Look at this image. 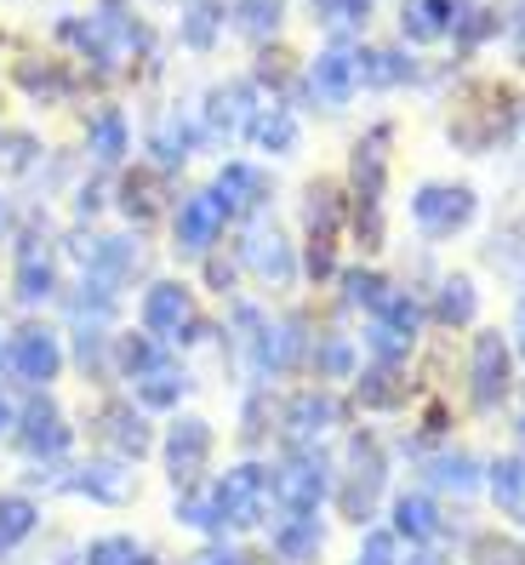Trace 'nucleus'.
Masks as SVG:
<instances>
[{"label": "nucleus", "mask_w": 525, "mask_h": 565, "mask_svg": "<svg viewBox=\"0 0 525 565\" xmlns=\"http://www.w3.org/2000/svg\"><path fill=\"white\" fill-rule=\"evenodd\" d=\"M519 126V97L503 81H463L446 115V143L469 160L497 154Z\"/></svg>", "instance_id": "1"}, {"label": "nucleus", "mask_w": 525, "mask_h": 565, "mask_svg": "<svg viewBox=\"0 0 525 565\" xmlns=\"http://www.w3.org/2000/svg\"><path fill=\"white\" fill-rule=\"evenodd\" d=\"M332 509L366 531V520H377L383 509V497H388V475H394V462H388V446L372 435V428H354V435L343 440V451L332 457Z\"/></svg>", "instance_id": "2"}, {"label": "nucleus", "mask_w": 525, "mask_h": 565, "mask_svg": "<svg viewBox=\"0 0 525 565\" xmlns=\"http://www.w3.org/2000/svg\"><path fill=\"white\" fill-rule=\"evenodd\" d=\"M406 217L429 246H446V241L469 235V228L480 223V189L457 183V178H422V183H411Z\"/></svg>", "instance_id": "3"}, {"label": "nucleus", "mask_w": 525, "mask_h": 565, "mask_svg": "<svg viewBox=\"0 0 525 565\" xmlns=\"http://www.w3.org/2000/svg\"><path fill=\"white\" fill-rule=\"evenodd\" d=\"M349 223V194L332 178H314L303 189V275L338 280V241Z\"/></svg>", "instance_id": "4"}, {"label": "nucleus", "mask_w": 525, "mask_h": 565, "mask_svg": "<svg viewBox=\"0 0 525 565\" xmlns=\"http://www.w3.org/2000/svg\"><path fill=\"white\" fill-rule=\"evenodd\" d=\"M235 263L251 275V280H262L269 291H291L303 280V257H298V246H291V235L286 228L262 212V217H246V228H240V246H235Z\"/></svg>", "instance_id": "5"}, {"label": "nucleus", "mask_w": 525, "mask_h": 565, "mask_svg": "<svg viewBox=\"0 0 525 565\" xmlns=\"http://www.w3.org/2000/svg\"><path fill=\"white\" fill-rule=\"evenodd\" d=\"M212 509H217V531H257L275 514V475L269 462H235L217 486H212Z\"/></svg>", "instance_id": "6"}, {"label": "nucleus", "mask_w": 525, "mask_h": 565, "mask_svg": "<svg viewBox=\"0 0 525 565\" xmlns=\"http://www.w3.org/2000/svg\"><path fill=\"white\" fill-rule=\"evenodd\" d=\"M514 343H508V331L503 326H480L474 338H469V406L474 412H503L514 401Z\"/></svg>", "instance_id": "7"}, {"label": "nucleus", "mask_w": 525, "mask_h": 565, "mask_svg": "<svg viewBox=\"0 0 525 565\" xmlns=\"http://www.w3.org/2000/svg\"><path fill=\"white\" fill-rule=\"evenodd\" d=\"M343 423H349L343 394L314 383V388H298L280 406V440H286V451H325V440H332Z\"/></svg>", "instance_id": "8"}, {"label": "nucleus", "mask_w": 525, "mask_h": 565, "mask_svg": "<svg viewBox=\"0 0 525 565\" xmlns=\"http://www.w3.org/2000/svg\"><path fill=\"white\" fill-rule=\"evenodd\" d=\"M257 109H262V92L251 86V75H228V81H212L206 86L194 120H201V138L212 149H228V143L246 138V126H251Z\"/></svg>", "instance_id": "9"}, {"label": "nucleus", "mask_w": 525, "mask_h": 565, "mask_svg": "<svg viewBox=\"0 0 525 565\" xmlns=\"http://www.w3.org/2000/svg\"><path fill=\"white\" fill-rule=\"evenodd\" d=\"M275 475V509L286 514H320L332 503V457L325 451H280V462H269Z\"/></svg>", "instance_id": "10"}, {"label": "nucleus", "mask_w": 525, "mask_h": 565, "mask_svg": "<svg viewBox=\"0 0 525 565\" xmlns=\"http://www.w3.org/2000/svg\"><path fill=\"white\" fill-rule=\"evenodd\" d=\"M143 331L154 343H206L212 338V326L201 320V309H194V291L183 286V280H154L149 291H143Z\"/></svg>", "instance_id": "11"}, {"label": "nucleus", "mask_w": 525, "mask_h": 565, "mask_svg": "<svg viewBox=\"0 0 525 565\" xmlns=\"http://www.w3.org/2000/svg\"><path fill=\"white\" fill-rule=\"evenodd\" d=\"M360 97V57L343 41H325L309 63H303V104L325 109V115H343Z\"/></svg>", "instance_id": "12"}, {"label": "nucleus", "mask_w": 525, "mask_h": 565, "mask_svg": "<svg viewBox=\"0 0 525 565\" xmlns=\"http://www.w3.org/2000/svg\"><path fill=\"white\" fill-rule=\"evenodd\" d=\"M394 172V120H372L349 149V206H383Z\"/></svg>", "instance_id": "13"}, {"label": "nucleus", "mask_w": 525, "mask_h": 565, "mask_svg": "<svg viewBox=\"0 0 525 565\" xmlns=\"http://www.w3.org/2000/svg\"><path fill=\"white\" fill-rule=\"evenodd\" d=\"M212 451H217L212 423H206V417H178V423L167 428V440H160V462H167V480H172L178 491L201 486L206 469H212Z\"/></svg>", "instance_id": "14"}, {"label": "nucleus", "mask_w": 525, "mask_h": 565, "mask_svg": "<svg viewBox=\"0 0 525 565\" xmlns=\"http://www.w3.org/2000/svg\"><path fill=\"white\" fill-rule=\"evenodd\" d=\"M18 451L23 457H35V462H57L63 451L75 446V428H69V417H63V406L52 401V394H35L23 412H18Z\"/></svg>", "instance_id": "15"}, {"label": "nucleus", "mask_w": 525, "mask_h": 565, "mask_svg": "<svg viewBox=\"0 0 525 565\" xmlns=\"http://www.w3.org/2000/svg\"><path fill=\"white\" fill-rule=\"evenodd\" d=\"M7 372L29 388H46L63 372V338L46 326H18L7 338Z\"/></svg>", "instance_id": "16"}, {"label": "nucleus", "mask_w": 525, "mask_h": 565, "mask_svg": "<svg viewBox=\"0 0 525 565\" xmlns=\"http://www.w3.org/2000/svg\"><path fill=\"white\" fill-rule=\"evenodd\" d=\"M223 228H228V212L212 189H194L183 194V206L172 212V241L183 257H212V246L223 241Z\"/></svg>", "instance_id": "17"}, {"label": "nucleus", "mask_w": 525, "mask_h": 565, "mask_svg": "<svg viewBox=\"0 0 525 565\" xmlns=\"http://www.w3.org/2000/svg\"><path fill=\"white\" fill-rule=\"evenodd\" d=\"M57 491L92 497V503H104V509H126L131 491H138V475H131V462H120V457H92V462H81V469L63 475Z\"/></svg>", "instance_id": "18"}, {"label": "nucleus", "mask_w": 525, "mask_h": 565, "mask_svg": "<svg viewBox=\"0 0 525 565\" xmlns=\"http://www.w3.org/2000/svg\"><path fill=\"white\" fill-rule=\"evenodd\" d=\"M212 194L223 201L228 217H262L269 201H275V183H269V172H262L257 160H223Z\"/></svg>", "instance_id": "19"}, {"label": "nucleus", "mask_w": 525, "mask_h": 565, "mask_svg": "<svg viewBox=\"0 0 525 565\" xmlns=\"http://www.w3.org/2000/svg\"><path fill=\"white\" fill-rule=\"evenodd\" d=\"M388 531L411 548H435L446 543V514L435 503V491H394L388 497Z\"/></svg>", "instance_id": "20"}, {"label": "nucleus", "mask_w": 525, "mask_h": 565, "mask_svg": "<svg viewBox=\"0 0 525 565\" xmlns=\"http://www.w3.org/2000/svg\"><path fill=\"white\" fill-rule=\"evenodd\" d=\"M97 440L109 446V457H120V462H138V457H149V446H154V435H149V417L138 412V401H109V406H97Z\"/></svg>", "instance_id": "21"}, {"label": "nucleus", "mask_w": 525, "mask_h": 565, "mask_svg": "<svg viewBox=\"0 0 525 565\" xmlns=\"http://www.w3.org/2000/svg\"><path fill=\"white\" fill-rule=\"evenodd\" d=\"M422 480H429V491L440 497H457V503H474V497L485 491V462L463 446H446L435 457H422Z\"/></svg>", "instance_id": "22"}, {"label": "nucleus", "mask_w": 525, "mask_h": 565, "mask_svg": "<svg viewBox=\"0 0 525 565\" xmlns=\"http://www.w3.org/2000/svg\"><path fill=\"white\" fill-rule=\"evenodd\" d=\"M246 143L262 160H291V154L303 149V115L291 109V104H269V97H262V109L246 126Z\"/></svg>", "instance_id": "23"}, {"label": "nucleus", "mask_w": 525, "mask_h": 565, "mask_svg": "<svg viewBox=\"0 0 525 565\" xmlns=\"http://www.w3.org/2000/svg\"><path fill=\"white\" fill-rule=\"evenodd\" d=\"M360 57V92H400L422 81V63L411 57V46H354Z\"/></svg>", "instance_id": "24"}, {"label": "nucleus", "mask_w": 525, "mask_h": 565, "mask_svg": "<svg viewBox=\"0 0 525 565\" xmlns=\"http://www.w3.org/2000/svg\"><path fill=\"white\" fill-rule=\"evenodd\" d=\"M52 35H57L63 52H75L86 70H97V75H115V70H120V52L109 46V35L97 29L92 12H63V18L52 23Z\"/></svg>", "instance_id": "25"}, {"label": "nucleus", "mask_w": 525, "mask_h": 565, "mask_svg": "<svg viewBox=\"0 0 525 565\" xmlns=\"http://www.w3.org/2000/svg\"><path fill=\"white\" fill-rule=\"evenodd\" d=\"M485 497L508 531H525V451H503L485 462Z\"/></svg>", "instance_id": "26"}, {"label": "nucleus", "mask_w": 525, "mask_h": 565, "mask_svg": "<svg viewBox=\"0 0 525 565\" xmlns=\"http://www.w3.org/2000/svg\"><path fill=\"white\" fill-rule=\"evenodd\" d=\"M12 81H18V92L29 97V104H46V109L69 104V97L81 92V81L69 75V63H52V57H18Z\"/></svg>", "instance_id": "27"}, {"label": "nucleus", "mask_w": 525, "mask_h": 565, "mask_svg": "<svg viewBox=\"0 0 525 565\" xmlns=\"http://www.w3.org/2000/svg\"><path fill=\"white\" fill-rule=\"evenodd\" d=\"M12 291H18V303H29V309H41V303L57 297V263H52L41 235H23L18 269H12Z\"/></svg>", "instance_id": "28"}, {"label": "nucleus", "mask_w": 525, "mask_h": 565, "mask_svg": "<svg viewBox=\"0 0 525 565\" xmlns=\"http://www.w3.org/2000/svg\"><path fill=\"white\" fill-rule=\"evenodd\" d=\"M354 401L366 406V412H406L417 401V383L406 377V365H360V377H354Z\"/></svg>", "instance_id": "29"}, {"label": "nucleus", "mask_w": 525, "mask_h": 565, "mask_svg": "<svg viewBox=\"0 0 525 565\" xmlns=\"http://www.w3.org/2000/svg\"><path fill=\"white\" fill-rule=\"evenodd\" d=\"M206 149V138H201V120L194 115H183V109H172V115H160L154 120V131H149V154H154V166L167 172V166H183V160H194Z\"/></svg>", "instance_id": "30"}, {"label": "nucleus", "mask_w": 525, "mask_h": 565, "mask_svg": "<svg viewBox=\"0 0 525 565\" xmlns=\"http://www.w3.org/2000/svg\"><path fill=\"white\" fill-rule=\"evenodd\" d=\"M131 383V401L149 406V412H167V406H183V394H189V372L172 360V354H160L149 360L138 377H126Z\"/></svg>", "instance_id": "31"}, {"label": "nucleus", "mask_w": 525, "mask_h": 565, "mask_svg": "<svg viewBox=\"0 0 525 565\" xmlns=\"http://www.w3.org/2000/svg\"><path fill=\"white\" fill-rule=\"evenodd\" d=\"M86 154H92V166H126V154H131V120H126V109L97 104L86 115Z\"/></svg>", "instance_id": "32"}, {"label": "nucleus", "mask_w": 525, "mask_h": 565, "mask_svg": "<svg viewBox=\"0 0 525 565\" xmlns=\"http://www.w3.org/2000/svg\"><path fill=\"white\" fill-rule=\"evenodd\" d=\"M429 320L457 331V326H474L480 320V280L474 275H440L429 291Z\"/></svg>", "instance_id": "33"}, {"label": "nucleus", "mask_w": 525, "mask_h": 565, "mask_svg": "<svg viewBox=\"0 0 525 565\" xmlns=\"http://www.w3.org/2000/svg\"><path fill=\"white\" fill-rule=\"evenodd\" d=\"M269 554H275L280 565H320V554H325V525H320V514H286V520L275 525V537H269Z\"/></svg>", "instance_id": "34"}, {"label": "nucleus", "mask_w": 525, "mask_h": 565, "mask_svg": "<svg viewBox=\"0 0 525 565\" xmlns=\"http://www.w3.org/2000/svg\"><path fill=\"white\" fill-rule=\"evenodd\" d=\"M457 23V0H400V41L406 46H446Z\"/></svg>", "instance_id": "35"}, {"label": "nucleus", "mask_w": 525, "mask_h": 565, "mask_svg": "<svg viewBox=\"0 0 525 565\" xmlns=\"http://www.w3.org/2000/svg\"><path fill=\"white\" fill-rule=\"evenodd\" d=\"M372 12L377 0H309L314 29H325V41H343V46H360V35L372 29Z\"/></svg>", "instance_id": "36"}, {"label": "nucleus", "mask_w": 525, "mask_h": 565, "mask_svg": "<svg viewBox=\"0 0 525 565\" xmlns=\"http://www.w3.org/2000/svg\"><path fill=\"white\" fill-rule=\"evenodd\" d=\"M309 365H314V377L332 388V383H354L366 354H360V343L349 338V331H320L314 349H309Z\"/></svg>", "instance_id": "37"}, {"label": "nucleus", "mask_w": 525, "mask_h": 565, "mask_svg": "<svg viewBox=\"0 0 525 565\" xmlns=\"http://www.w3.org/2000/svg\"><path fill=\"white\" fill-rule=\"evenodd\" d=\"M120 212L131 223H149L160 217V206H167V172L160 166H131V172H120Z\"/></svg>", "instance_id": "38"}, {"label": "nucleus", "mask_w": 525, "mask_h": 565, "mask_svg": "<svg viewBox=\"0 0 525 565\" xmlns=\"http://www.w3.org/2000/svg\"><path fill=\"white\" fill-rule=\"evenodd\" d=\"M228 29L251 46H275L286 29V0H228Z\"/></svg>", "instance_id": "39"}, {"label": "nucleus", "mask_w": 525, "mask_h": 565, "mask_svg": "<svg viewBox=\"0 0 525 565\" xmlns=\"http://www.w3.org/2000/svg\"><path fill=\"white\" fill-rule=\"evenodd\" d=\"M228 29V0H183V18H178V41L189 52H217Z\"/></svg>", "instance_id": "40"}, {"label": "nucleus", "mask_w": 525, "mask_h": 565, "mask_svg": "<svg viewBox=\"0 0 525 565\" xmlns=\"http://www.w3.org/2000/svg\"><path fill=\"white\" fill-rule=\"evenodd\" d=\"M388 275L383 269H372V263H354V269H338V303L349 309V315H372L383 297H388Z\"/></svg>", "instance_id": "41"}, {"label": "nucleus", "mask_w": 525, "mask_h": 565, "mask_svg": "<svg viewBox=\"0 0 525 565\" xmlns=\"http://www.w3.org/2000/svg\"><path fill=\"white\" fill-rule=\"evenodd\" d=\"M497 41V7H480V0H457V23H451V46L457 57H474L480 46Z\"/></svg>", "instance_id": "42"}, {"label": "nucleus", "mask_w": 525, "mask_h": 565, "mask_svg": "<svg viewBox=\"0 0 525 565\" xmlns=\"http://www.w3.org/2000/svg\"><path fill=\"white\" fill-rule=\"evenodd\" d=\"M35 525H41L35 497H23V491H7V497H0V554H12Z\"/></svg>", "instance_id": "43"}, {"label": "nucleus", "mask_w": 525, "mask_h": 565, "mask_svg": "<svg viewBox=\"0 0 525 565\" xmlns=\"http://www.w3.org/2000/svg\"><path fill=\"white\" fill-rule=\"evenodd\" d=\"M81 559H86V565H154V554H149L138 537H131V531H109V537H92Z\"/></svg>", "instance_id": "44"}, {"label": "nucleus", "mask_w": 525, "mask_h": 565, "mask_svg": "<svg viewBox=\"0 0 525 565\" xmlns=\"http://www.w3.org/2000/svg\"><path fill=\"white\" fill-rule=\"evenodd\" d=\"M41 138L35 131H7L0 126V172H12V178H23V172H35L41 166Z\"/></svg>", "instance_id": "45"}, {"label": "nucleus", "mask_w": 525, "mask_h": 565, "mask_svg": "<svg viewBox=\"0 0 525 565\" xmlns=\"http://www.w3.org/2000/svg\"><path fill=\"white\" fill-rule=\"evenodd\" d=\"M497 7V41L514 70H525V0H491Z\"/></svg>", "instance_id": "46"}, {"label": "nucleus", "mask_w": 525, "mask_h": 565, "mask_svg": "<svg viewBox=\"0 0 525 565\" xmlns=\"http://www.w3.org/2000/svg\"><path fill=\"white\" fill-rule=\"evenodd\" d=\"M349 565H400V537H394L388 525H366Z\"/></svg>", "instance_id": "47"}, {"label": "nucleus", "mask_w": 525, "mask_h": 565, "mask_svg": "<svg viewBox=\"0 0 525 565\" xmlns=\"http://www.w3.org/2000/svg\"><path fill=\"white\" fill-rule=\"evenodd\" d=\"M178 525H189V531H217V509H212V491H201V486H189L183 497H178Z\"/></svg>", "instance_id": "48"}, {"label": "nucleus", "mask_w": 525, "mask_h": 565, "mask_svg": "<svg viewBox=\"0 0 525 565\" xmlns=\"http://www.w3.org/2000/svg\"><path fill=\"white\" fill-rule=\"evenodd\" d=\"M240 423H246V428H240L246 446H257V440L275 428V394H269V388H257L251 401H246V417H240ZM275 435H280V428H275Z\"/></svg>", "instance_id": "49"}, {"label": "nucleus", "mask_w": 525, "mask_h": 565, "mask_svg": "<svg viewBox=\"0 0 525 565\" xmlns=\"http://www.w3.org/2000/svg\"><path fill=\"white\" fill-rule=\"evenodd\" d=\"M235 275H240V263H223V257H206V280L228 297V291H235Z\"/></svg>", "instance_id": "50"}, {"label": "nucleus", "mask_w": 525, "mask_h": 565, "mask_svg": "<svg viewBox=\"0 0 525 565\" xmlns=\"http://www.w3.org/2000/svg\"><path fill=\"white\" fill-rule=\"evenodd\" d=\"M508 343H514V360H525V303L514 309V326H508Z\"/></svg>", "instance_id": "51"}, {"label": "nucleus", "mask_w": 525, "mask_h": 565, "mask_svg": "<svg viewBox=\"0 0 525 565\" xmlns=\"http://www.w3.org/2000/svg\"><path fill=\"white\" fill-rule=\"evenodd\" d=\"M194 565H240V554H228V548H212V554H201Z\"/></svg>", "instance_id": "52"}, {"label": "nucleus", "mask_w": 525, "mask_h": 565, "mask_svg": "<svg viewBox=\"0 0 525 565\" xmlns=\"http://www.w3.org/2000/svg\"><path fill=\"white\" fill-rule=\"evenodd\" d=\"M12 428H18V412H12L7 394H0V435H12Z\"/></svg>", "instance_id": "53"}, {"label": "nucleus", "mask_w": 525, "mask_h": 565, "mask_svg": "<svg viewBox=\"0 0 525 565\" xmlns=\"http://www.w3.org/2000/svg\"><path fill=\"white\" fill-rule=\"evenodd\" d=\"M400 565H446V559H440V554H429V548H417V554H411V559H400Z\"/></svg>", "instance_id": "54"}, {"label": "nucleus", "mask_w": 525, "mask_h": 565, "mask_svg": "<svg viewBox=\"0 0 525 565\" xmlns=\"http://www.w3.org/2000/svg\"><path fill=\"white\" fill-rule=\"evenodd\" d=\"M514 435H519V451H525V388H519V417H514Z\"/></svg>", "instance_id": "55"}, {"label": "nucleus", "mask_w": 525, "mask_h": 565, "mask_svg": "<svg viewBox=\"0 0 525 565\" xmlns=\"http://www.w3.org/2000/svg\"><path fill=\"white\" fill-rule=\"evenodd\" d=\"M240 565H280L275 554H240Z\"/></svg>", "instance_id": "56"}, {"label": "nucleus", "mask_w": 525, "mask_h": 565, "mask_svg": "<svg viewBox=\"0 0 525 565\" xmlns=\"http://www.w3.org/2000/svg\"><path fill=\"white\" fill-rule=\"evenodd\" d=\"M519 131H525V97H519Z\"/></svg>", "instance_id": "57"}, {"label": "nucleus", "mask_w": 525, "mask_h": 565, "mask_svg": "<svg viewBox=\"0 0 525 565\" xmlns=\"http://www.w3.org/2000/svg\"><path fill=\"white\" fill-rule=\"evenodd\" d=\"M178 7H183V0H178Z\"/></svg>", "instance_id": "58"}]
</instances>
